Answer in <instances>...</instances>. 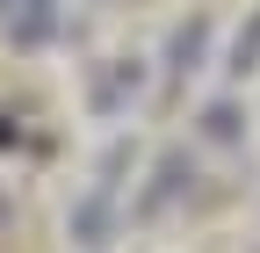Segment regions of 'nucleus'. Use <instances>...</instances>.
Listing matches in <instances>:
<instances>
[{
	"mask_svg": "<svg viewBox=\"0 0 260 253\" xmlns=\"http://www.w3.org/2000/svg\"><path fill=\"white\" fill-rule=\"evenodd\" d=\"M138 87H145L138 58H116V66H102V80H94V109H102V116H116V109H123Z\"/></svg>",
	"mask_w": 260,
	"mask_h": 253,
	"instance_id": "3",
	"label": "nucleus"
},
{
	"mask_svg": "<svg viewBox=\"0 0 260 253\" xmlns=\"http://www.w3.org/2000/svg\"><path fill=\"white\" fill-rule=\"evenodd\" d=\"M181 174H188V160H181V152H174V160H159V188H152V196H145V203H138V210H145V217H152V210H159V203H174V188H181Z\"/></svg>",
	"mask_w": 260,
	"mask_h": 253,
	"instance_id": "5",
	"label": "nucleus"
},
{
	"mask_svg": "<svg viewBox=\"0 0 260 253\" xmlns=\"http://www.w3.org/2000/svg\"><path fill=\"white\" fill-rule=\"evenodd\" d=\"M109 196H116V181H94L87 203L73 210V239H80V246H102V239H109Z\"/></svg>",
	"mask_w": 260,
	"mask_h": 253,
	"instance_id": "4",
	"label": "nucleus"
},
{
	"mask_svg": "<svg viewBox=\"0 0 260 253\" xmlns=\"http://www.w3.org/2000/svg\"><path fill=\"white\" fill-rule=\"evenodd\" d=\"M51 37H58V0H22L8 15V44L15 51H44Z\"/></svg>",
	"mask_w": 260,
	"mask_h": 253,
	"instance_id": "1",
	"label": "nucleus"
},
{
	"mask_svg": "<svg viewBox=\"0 0 260 253\" xmlns=\"http://www.w3.org/2000/svg\"><path fill=\"white\" fill-rule=\"evenodd\" d=\"M203 51H210V22H203V15H188V22L174 29V44H167V73H174V80L203 73Z\"/></svg>",
	"mask_w": 260,
	"mask_h": 253,
	"instance_id": "2",
	"label": "nucleus"
},
{
	"mask_svg": "<svg viewBox=\"0 0 260 253\" xmlns=\"http://www.w3.org/2000/svg\"><path fill=\"white\" fill-rule=\"evenodd\" d=\"M260 66V15L239 29V44H232V58H224V73H253Z\"/></svg>",
	"mask_w": 260,
	"mask_h": 253,
	"instance_id": "6",
	"label": "nucleus"
},
{
	"mask_svg": "<svg viewBox=\"0 0 260 253\" xmlns=\"http://www.w3.org/2000/svg\"><path fill=\"white\" fill-rule=\"evenodd\" d=\"M239 123H246V116H239V109H232V102H217V109H210V116H203V131H210V138H217V145H232V138H239Z\"/></svg>",
	"mask_w": 260,
	"mask_h": 253,
	"instance_id": "7",
	"label": "nucleus"
}]
</instances>
